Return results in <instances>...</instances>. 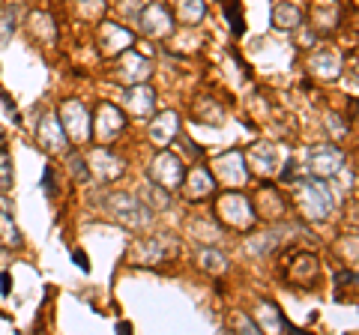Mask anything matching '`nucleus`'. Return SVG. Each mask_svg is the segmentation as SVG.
I'll return each instance as SVG.
<instances>
[{
	"label": "nucleus",
	"instance_id": "1",
	"mask_svg": "<svg viewBox=\"0 0 359 335\" xmlns=\"http://www.w3.org/2000/svg\"><path fill=\"white\" fill-rule=\"evenodd\" d=\"M294 200H297L299 216L309 219V221L330 219V213L335 210L332 189L327 186V180H320V177H306V180H299L294 186Z\"/></svg>",
	"mask_w": 359,
	"mask_h": 335
},
{
	"label": "nucleus",
	"instance_id": "2",
	"mask_svg": "<svg viewBox=\"0 0 359 335\" xmlns=\"http://www.w3.org/2000/svg\"><path fill=\"white\" fill-rule=\"evenodd\" d=\"M99 204H102L111 219L120 221L123 228H129V231H144V228H150V221H153V213L147 207L138 200V195H126V192H108L99 198Z\"/></svg>",
	"mask_w": 359,
	"mask_h": 335
},
{
	"label": "nucleus",
	"instance_id": "3",
	"mask_svg": "<svg viewBox=\"0 0 359 335\" xmlns=\"http://www.w3.org/2000/svg\"><path fill=\"white\" fill-rule=\"evenodd\" d=\"M216 216L224 228L231 231H249L257 221V210L245 195L240 192H228L216 200Z\"/></svg>",
	"mask_w": 359,
	"mask_h": 335
},
{
	"label": "nucleus",
	"instance_id": "4",
	"mask_svg": "<svg viewBox=\"0 0 359 335\" xmlns=\"http://www.w3.org/2000/svg\"><path fill=\"white\" fill-rule=\"evenodd\" d=\"M57 117L66 129V138H69V144H75V147L90 141V135H93V117H90V111L81 99H66L57 111Z\"/></svg>",
	"mask_w": 359,
	"mask_h": 335
},
{
	"label": "nucleus",
	"instance_id": "5",
	"mask_svg": "<svg viewBox=\"0 0 359 335\" xmlns=\"http://www.w3.org/2000/svg\"><path fill=\"white\" fill-rule=\"evenodd\" d=\"M150 180L156 186L168 189V192H180V186H183V180H186V162H183V156L171 153L168 147L162 153H156V159L150 162Z\"/></svg>",
	"mask_w": 359,
	"mask_h": 335
},
{
	"label": "nucleus",
	"instance_id": "6",
	"mask_svg": "<svg viewBox=\"0 0 359 335\" xmlns=\"http://www.w3.org/2000/svg\"><path fill=\"white\" fill-rule=\"evenodd\" d=\"M282 275L290 287H314L320 282V261L311 252H294L285 261Z\"/></svg>",
	"mask_w": 359,
	"mask_h": 335
},
{
	"label": "nucleus",
	"instance_id": "7",
	"mask_svg": "<svg viewBox=\"0 0 359 335\" xmlns=\"http://www.w3.org/2000/svg\"><path fill=\"white\" fill-rule=\"evenodd\" d=\"M138 27L144 36H150V39H168L174 33V15H171V9H168L165 4H147V6H141V13H138Z\"/></svg>",
	"mask_w": 359,
	"mask_h": 335
},
{
	"label": "nucleus",
	"instance_id": "8",
	"mask_svg": "<svg viewBox=\"0 0 359 335\" xmlns=\"http://www.w3.org/2000/svg\"><path fill=\"white\" fill-rule=\"evenodd\" d=\"M177 252H180V242L174 237H168V233H159V237H147L135 245L132 261L135 264H162V261H171Z\"/></svg>",
	"mask_w": 359,
	"mask_h": 335
},
{
	"label": "nucleus",
	"instance_id": "9",
	"mask_svg": "<svg viewBox=\"0 0 359 335\" xmlns=\"http://www.w3.org/2000/svg\"><path fill=\"white\" fill-rule=\"evenodd\" d=\"M344 165V153L335 147V144H318V147L309 150V174L311 177H320V180H330V177H335L341 171Z\"/></svg>",
	"mask_w": 359,
	"mask_h": 335
},
{
	"label": "nucleus",
	"instance_id": "10",
	"mask_svg": "<svg viewBox=\"0 0 359 335\" xmlns=\"http://www.w3.org/2000/svg\"><path fill=\"white\" fill-rule=\"evenodd\" d=\"M245 165L252 168L257 177H276L282 171V150L273 141H257L245 153Z\"/></svg>",
	"mask_w": 359,
	"mask_h": 335
},
{
	"label": "nucleus",
	"instance_id": "11",
	"mask_svg": "<svg viewBox=\"0 0 359 335\" xmlns=\"http://www.w3.org/2000/svg\"><path fill=\"white\" fill-rule=\"evenodd\" d=\"M36 144L48 153V156H60L72 147L69 138H66V129L57 114H45L39 123H36Z\"/></svg>",
	"mask_w": 359,
	"mask_h": 335
},
{
	"label": "nucleus",
	"instance_id": "12",
	"mask_svg": "<svg viewBox=\"0 0 359 335\" xmlns=\"http://www.w3.org/2000/svg\"><path fill=\"white\" fill-rule=\"evenodd\" d=\"M126 129V114L114 105V102H102L96 108V117H93V135L99 144H111L120 132Z\"/></svg>",
	"mask_w": 359,
	"mask_h": 335
},
{
	"label": "nucleus",
	"instance_id": "13",
	"mask_svg": "<svg viewBox=\"0 0 359 335\" xmlns=\"http://www.w3.org/2000/svg\"><path fill=\"white\" fill-rule=\"evenodd\" d=\"M212 177L222 180L224 186H245L249 180V165H245V153L231 150L212 162Z\"/></svg>",
	"mask_w": 359,
	"mask_h": 335
},
{
	"label": "nucleus",
	"instance_id": "14",
	"mask_svg": "<svg viewBox=\"0 0 359 335\" xmlns=\"http://www.w3.org/2000/svg\"><path fill=\"white\" fill-rule=\"evenodd\" d=\"M87 165H90V174H93L99 183H114L126 174V162H123L117 153H111L108 147H96L87 156Z\"/></svg>",
	"mask_w": 359,
	"mask_h": 335
},
{
	"label": "nucleus",
	"instance_id": "15",
	"mask_svg": "<svg viewBox=\"0 0 359 335\" xmlns=\"http://www.w3.org/2000/svg\"><path fill=\"white\" fill-rule=\"evenodd\" d=\"M117 60V66H114V78L117 81H123V84H141V81H147L150 78V60L144 57V54H138L135 48H129V51H123L120 57H114Z\"/></svg>",
	"mask_w": 359,
	"mask_h": 335
},
{
	"label": "nucleus",
	"instance_id": "16",
	"mask_svg": "<svg viewBox=\"0 0 359 335\" xmlns=\"http://www.w3.org/2000/svg\"><path fill=\"white\" fill-rule=\"evenodd\" d=\"M132 46H135L132 30H126L123 25H117V21H105V25L99 27V51H102L108 60L120 57V54L129 51Z\"/></svg>",
	"mask_w": 359,
	"mask_h": 335
},
{
	"label": "nucleus",
	"instance_id": "17",
	"mask_svg": "<svg viewBox=\"0 0 359 335\" xmlns=\"http://www.w3.org/2000/svg\"><path fill=\"white\" fill-rule=\"evenodd\" d=\"M123 105H126V111L135 120H150L156 111V90L147 81L129 84L126 90H123Z\"/></svg>",
	"mask_w": 359,
	"mask_h": 335
},
{
	"label": "nucleus",
	"instance_id": "18",
	"mask_svg": "<svg viewBox=\"0 0 359 335\" xmlns=\"http://www.w3.org/2000/svg\"><path fill=\"white\" fill-rule=\"evenodd\" d=\"M180 189H183L186 200H204L216 192V177H212V171H207L204 165H195L192 171H186V180Z\"/></svg>",
	"mask_w": 359,
	"mask_h": 335
},
{
	"label": "nucleus",
	"instance_id": "19",
	"mask_svg": "<svg viewBox=\"0 0 359 335\" xmlns=\"http://www.w3.org/2000/svg\"><path fill=\"white\" fill-rule=\"evenodd\" d=\"M150 141H153V147H171L174 138L180 135V117H177V111H162V114H156L150 120Z\"/></svg>",
	"mask_w": 359,
	"mask_h": 335
},
{
	"label": "nucleus",
	"instance_id": "20",
	"mask_svg": "<svg viewBox=\"0 0 359 335\" xmlns=\"http://www.w3.org/2000/svg\"><path fill=\"white\" fill-rule=\"evenodd\" d=\"M309 69L314 78H323V81H335L341 78V57L332 48H318L309 57Z\"/></svg>",
	"mask_w": 359,
	"mask_h": 335
},
{
	"label": "nucleus",
	"instance_id": "21",
	"mask_svg": "<svg viewBox=\"0 0 359 335\" xmlns=\"http://www.w3.org/2000/svg\"><path fill=\"white\" fill-rule=\"evenodd\" d=\"M0 242L6 249H21L25 245V237H21V231L13 219V204L6 198H0Z\"/></svg>",
	"mask_w": 359,
	"mask_h": 335
},
{
	"label": "nucleus",
	"instance_id": "22",
	"mask_svg": "<svg viewBox=\"0 0 359 335\" xmlns=\"http://www.w3.org/2000/svg\"><path fill=\"white\" fill-rule=\"evenodd\" d=\"M27 30H30L33 39L45 42V46H54V42H57V21H54L48 13H30Z\"/></svg>",
	"mask_w": 359,
	"mask_h": 335
},
{
	"label": "nucleus",
	"instance_id": "23",
	"mask_svg": "<svg viewBox=\"0 0 359 335\" xmlns=\"http://www.w3.org/2000/svg\"><path fill=\"white\" fill-rule=\"evenodd\" d=\"M135 195H138V200L150 210V213H165V210L171 207V192H168V189H162V186H156L153 180L144 183Z\"/></svg>",
	"mask_w": 359,
	"mask_h": 335
},
{
	"label": "nucleus",
	"instance_id": "24",
	"mask_svg": "<svg viewBox=\"0 0 359 335\" xmlns=\"http://www.w3.org/2000/svg\"><path fill=\"white\" fill-rule=\"evenodd\" d=\"M269 25L276 30H297L302 25V9L294 4H276L269 13Z\"/></svg>",
	"mask_w": 359,
	"mask_h": 335
},
{
	"label": "nucleus",
	"instance_id": "25",
	"mask_svg": "<svg viewBox=\"0 0 359 335\" xmlns=\"http://www.w3.org/2000/svg\"><path fill=\"white\" fill-rule=\"evenodd\" d=\"M257 327H261V332H273V329H294L290 327V320L282 315V308L273 306V303H261V308H257Z\"/></svg>",
	"mask_w": 359,
	"mask_h": 335
},
{
	"label": "nucleus",
	"instance_id": "26",
	"mask_svg": "<svg viewBox=\"0 0 359 335\" xmlns=\"http://www.w3.org/2000/svg\"><path fill=\"white\" fill-rule=\"evenodd\" d=\"M198 264L204 273H212V275H222L224 270H228V258L216 249V245H204V249L198 252Z\"/></svg>",
	"mask_w": 359,
	"mask_h": 335
},
{
	"label": "nucleus",
	"instance_id": "27",
	"mask_svg": "<svg viewBox=\"0 0 359 335\" xmlns=\"http://www.w3.org/2000/svg\"><path fill=\"white\" fill-rule=\"evenodd\" d=\"M189 237H195L198 242H204V245H216L222 240V231L207 219H192L189 221Z\"/></svg>",
	"mask_w": 359,
	"mask_h": 335
},
{
	"label": "nucleus",
	"instance_id": "28",
	"mask_svg": "<svg viewBox=\"0 0 359 335\" xmlns=\"http://www.w3.org/2000/svg\"><path fill=\"white\" fill-rule=\"evenodd\" d=\"M177 13L183 25H201L207 15V4L204 0H177Z\"/></svg>",
	"mask_w": 359,
	"mask_h": 335
},
{
	"label": "nucleus",
	"instance_id": "29",
	"mask_svg": "<svg viewBox=\"0 0 359 335\" xmlns=\"http://www.w3.org/2000/svg\"><path fill=\"white\" fill-rule=\"evenodd\" d=\"M18 30V9L15 6H0V46H6Z\"/></svg>",
	"mask_w": 359,
	"mask_h": 335
},
{
	"label": "nucleus",
	"instance_id": "30",
	"mask_svg": "<svg viewBox=\"0 0 359 335\" xmlns=\"http://www.w3.org/2000/svg\"><path fill=\"white\" fill-rule=\"evenodd\" d=\"M66 168H69V177L75 183H90V177H93L90 174V165H87V156H81V153H72Z\"/></svg>",
	"mask_w": 359,
	"mask_h": 335
},
{
	"label": "nucleus",
	"instance_id": "31",
	"mask_svg": "<svg viewBox=\"0 0 359 335\" xmlns=\"http://www.w3.org/2000/svg\"><path fill=\"white\" fill-rule=\"evenodd\" d=\"M15 183V171H13V159L6 153H0V192H9Z\"/></svg>",
	"mask_w": 359,
	"mask_h": 335
},
{
	"label": "nucleus",
	"instance_id": "32",
	"mask_svg": "<svg viewBox=\"0 0 359 335\" xmlns=\"http://www.w3.org/2000/svg\"><path fill=\"white\" fill-rule=\"evenodd\" d=\"M222 4H224V15L231 18L233 33L240 36V33H243V13H240V4H237V0H222Z\"/></svg>",
	"mask_w": 359,
	"mask_h": 335
},
{
	"label": "nucleus",
	"instance_id": "33",
	"mask_svg": "<svg viewBox=\"0 0 359 335\" xmlns=\"http://www.w3.org/2000/svg\"><path fill=\"white\" fill-rule=\"evenodd\" d=\"M42 189H45V195H48V198H54V192H57V189H54V168H45Z\"/></svg>",
	"mask_w": 359,
	"mask_h": 335
},
{
	"label": "nucleus",
	"instance_id": "34",
	"mask_svg": "<svg viewBox=\"0 0 359 335\" xmlns=\"http://www.w3.org/2000/svg\"><path fill=\"white\" fill-rule=\"evenodd\" d=\"M75 264H78V266H81V270H84V273L90 270V264H87V254H81V252H75Z\"/></svg>",
	"mask_w": 359,
	"mask_h": 335
},
{
	"label": "nucleus",
	"instance_id": "35",
	"mask_svg": "<svg viewBox=\"0 0 359 335\" xmlns=\"http://www.w3.org/2000/svg\"><path fill=\"white\" fill-rule=\"evenodd\" d=\"M0 294H9V273H0Z\"/></svg>",
	"mask_w": 359,
	"mask_h": 335
},
{
	"label": "nucleus",
	"instance_id": "36",
	"mask_svg": "<svg viewBox=\"0 0 359 335\" xmlns=\"http://www.w3.org/2000/svg\"><path fill=\"white\" fill-rule=\"evenodd\" d=\"M81 4H96V0H81Z\"/></svg>",
	"mask_w": 359,
	"mask_h": 335
}]
</instances>
